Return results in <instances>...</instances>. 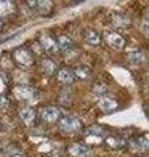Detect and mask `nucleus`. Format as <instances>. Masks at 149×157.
Here are the masks:
<instances>
[{
  "label": "nucleus",
  "instance_id": "obj_7",
  "mask_svg": "<svg viewBox=\"0 0 149 157\" xmlns=\"http://www.w3.org/2000/svg\"><path fill=\"white\" fill-rule=\"evenodd\" d=\"M105 41L114 50H122L126 46V39L118 32H107L105 34Z\"/></svg>",
  "mask_w": 149,
  "mask_h": 157
},
{
  "label": "nucleus",
  "instance_id": "obj_25",
  "mask_svg": "<svg viewBox=\"0 0 149 157\" xmlns=\"http://www.w3.org/2000/svg\"><path fill=\"white\" fill-rule=\"evenodd\" d=\"M37 2H38V0H25L26 6H28V7H30V8H36Z\"/></svg>",
  "mask_w": 149,
  "mask_h": 157
},
{
  "label": "nucleus",
  "instance_id": "obj_18",
  "mask_svg": "<svg viewBox=\"0 0 149 157\" xmlns=\"http://www.w3.org/2000/svg\"><path fill=\"white\" fill-rule=\"evenodd\" d=\"M127 60L130 62L131 64H141V63L145 60V55H144V52L140 50L130 51L127 54Z\"/></svg>",
  "mask_w": 149,
  "mask_h": 157
},
{
  "label": "nucleus",
  "instance_id": "obj_28",
  "mask_svg": "<svg viewBox=\"0 0 149 157\" xmlns=\"http://www.w3.org/2000/svg\"><path fill=\"white\" fill-rule=\"evenodd\" d=\"M74 2H77V3H78V2H82V0H74Z\"/></svg>",
  "mask_w": 149,
  "mask_h": 157
},
{
  "label": "nucleus",
  "instance_id": "obj_6",
  "mask_svg": "<svg viewBox=\"0 0 149 157\" xmlns=\"http://www.w3.org/2000/svg\"><path fill=\"white\" fill-rule=\"evenodd\" d=\"M97 105H98V107H99V109H101L103 113H107V114H109V113L117 111L118 107H119L117 98L113 97V96H109V94H105V96H101V97H99Z\"/></svg>",
  "mask_w": 149,
  "mask_h": 157
},
{
  "label": "nucleus",
  "instance_id": "obj_15",
  "mask_svg": "<svg viewBox=\"0 0 149 157\" xmlns=\"http://www.w3.org/2000/svg\"><path fill=\"white\" fill-rule=\"evenodd\" d=\"M16 11L13 0H0V17H8Z\"/></svg>",
  "mask_w": 149,
  "mask_h": 157
},
{
  "label": "nucleus",
  "instance_id": "obj_10",
  "mask_svg": "<svg viewBox=\"0 0 149 157\" xmlns=\"http://www.w3.org/2000/svg\"><path fill=\"white\" fill-rule=\"evenodd\" d=\"M103 139H105V132L98 126H92L85 131V140H89L92 143H101Z\"/></svg>",
  "mask_w": 149,
  "mask_h": 157
},
{
  "label": "nucleus",
  "instance_id": "obj_1",
  "mask_svg": "<svg viewBox=\"0 0 149 157\" xmlns=\"http://www.w3.org/2000/svg\"><path fill=\"white\" fill-rule=\"evenodd\" d=\"M12 94L20 102H33L38 98V90L34 86L18 84L12 88Z\"/></svg>",
  "mask_w": 149,
  "mask_h": 157
},
{
  "label": "nucleus",
  "instance_id": "obj_23",
  "mask_svg": "<svg viewBox=\"0 0 149 157\" xmlns=\"http://www.w3.org/2000/svg\"><path fill=\"white\" fill-rule=\"evenodd\" d=\"M9 106V101L7 100L6 97H2L0 96V109H7V107Z\"/></svg>",
  "mask_w": 149,
  "mask_h": 157
},
{
  "label": "nucleus",
  "instance_id": "obj_21",
  "mask_svg": "<svg viewBox=\"0 0 149 157\" xmlns=\"http://www.w3.org/2000/svg\"><path fill=\"white\" fill-rule=\"evenodd\" d=\"M127 22H128V20H127V17H124L123 14H114L113 16V25L124 28V25H126Z\"/></svg>",
  "mask_w": 149,
  "mask_h": 157
},
{
  "label": "nucleus",
  "instance_id": "obj_22",
  "mask_svg": "<svg viewBox=\"0 0 149 157\" xmlns=\"http://www.w3.org/2000/svg\"><path fill=\"white\" fill-rule=\"evenodd\" d=\"M106 90H107V88L105 84H102V82H97V84H94L93 85V93L94 94H97V96H105L106 94Z\"/></svg>",
  "mask_w": 149,
  "mask_h": 157
},
{
  "label": "nucleus",
  "instance_id": "obj_14",
  "mask_svg": "<svg viewBox=\"0 0 149 157\" xmlns=\"http://www.w3.org/2000/svg\"><path fill=\"white\" fill-rule=\"evenodd\" d=\"M72 72H73L74 78H78V80H89L92 77V70L85 64L76 66Z\"/></svg>",
  "mask_w": 149,
  "mask_h": 157
},
{
  "label": "nucleus",
  "instance_id": "obj_13",
  "mask_svg": "<svg viewBox=\"0 0 149 157\" xmlns=\"http://www.w3.org/2000/svg\"><path fill=\"white\" fill-rule=\"evenodd\" d=\"M68 153L72 157H88L90 155V151L85 144L73 143L68 147Z\"/></svg>",
  "mask_w": 149,
  "mask_h": 157
},
{
  "label": "nucleus",
  "instance_id": "obj_8",
  "mask_svg": "<svg viewBox=\"0 0 149 157\" xmlns=\"http://www.w3.org/2000/svg\"><path fill=\"white\" fill-rule=\"evenodd\" d=\"M39 45H41L42 50L47 54H55L59 51L56 39L52 36H50V34H42L39 37Z\"/></svg>",
  "mask_w": 149,
  "mask_h": 157
},
{
  "label": "nucleus",
  "instance_id": "obj_16",
  "mask_svg": "<svg viewBox=\"0 0 149 157\" xmlns=\"http://www.w3.org/2000/svg\"><path fill=\"white\" fill-rule=\"evenodd\" d=\"M56 43H58L59 51L67 52L69 50H72V47H73V41L68 36H59L56 39Z\"/></svg>",
  "mask_w": 149,
  "mask_h": 157
},
{
  "label": "nucleus",
  "instance_id": "obj_4",
  "mask_svg": "<svg viewBox=\"0 0 149 157\" xmlns=\"http://www.w3.org/2000/svg\"><path fill=\"white\" fill-rule=\"evenodd\" d=\"M127 145L133 153H147V151L149 149V137L147 134L136 135L127 141Z\"/></svg>",
  "mask_w": 149,
  "mask_h": 157
},
{
  "label": "nucleus",
  "instance_id": "obj_11",
  "mask_svg": "<svg viewBox=\"0 0 149 157\" xmlns=\"http://www.w3.org/2000/svg\"><path fill=\"white\" fill-rule=\"evenodd\" d=\"M18 117H20V119L22 121V123H25L26 126H30V124L34 123V121H36L37 114H36V110H34L33 107L24 106V107L20 109Z\"/></svg>",
  "mask_w": 149,
  "mask_h": 157
},
{
  "label": "nucleus",
  "instance_id": "obj_24",
  "mask_svg": "<svg viewBox=\"0 0 149 157\" xmlns=\"http://www.w3.org/2000/svg\"><path fill=\"white\" fill-rule=\"evenodd\" d=\"M141 30H143V33H144V36H148V18H147V16L144 17V20H143Z\"/></svg>",
  "mask_w": 149,
  "mask_h": 157
},
{
  "label": "nucleus",
  "instance_id": "obj_17",
  "mask_svg": "<svg viewBox=\"0 0 149 157\" xmlns=\"http://www.w3.org/2000/svg\"><path fill=\"white\" fill-rule=\"evenodd\" d=\"M84 38H85V42L90 46H97L101 43V36H99L98 32L93 30V29L86 30L85 34H84Z\"/></svg>",
  "mask_w": 149,
  "mask_h": 157
},
{
  "label": "nucleus",
  "instance_id": "obj_26",
  "mask_svg": "<svg viewBox=\"0 0 149 157\" xmlns=\"http://www.w3.org/2000/svg\"><path fill=\"white\" fill-rule=\"evenodd\" d=\"M137 157H148V155L147 153H141V155H139Z\"/></svg>",
  "mask_w": 149,
  "mask_h": 157
},
{
  "label": "nucleus",
  "instance_id": "obj_19",
  "mask_svg": "<svg viewBox=\"0 0 149 157\" xmlns=\"http://www.w3.org/2000/svg\"><path fill=\"white\" fill-rule=\"evenodd\" d=\"M36 9L41 14H48L52 9V0H38Z\"/></svg>",
  "mask_w": 149,
  "mask_h": 157
},
{
  "label": "nucleus",
  "instance_id": "obj_12",
  "mask_svg": "<svg viewBox=\"0 0 149 157\" xmlns=\"http://www.w3.org/2000/svg\"><path fill=\"white\" fill-rule=\"evenodd\" d=\"M56 78H58L59 82H62L64 85H69L74 81V76H73L72 70H69L67 67L56 70Z\"/></svg>",
  "mask_w": 149,
  "mask_h": 157
},
{
  "label": "nucleus",
  "instance_id": "obj_20",
  "mask_svg": "<svg viewBox=\"0 0 149 157\" xmlns=\"http://www.w3.org/2000/svg\"><path fill=\"white\" fill-rule=\"evenodd\" d=\"M42 68L47 75H52L56 72V64L51 59H42Z\"/></svg>",
  "mask_w": 149,
  "mask_h": 157
},
{
  "label": "nucleus",
  "instance_id": "obj_2",
  "mask_svg": "<svg viewBox=\"0 0 149 157\" xmlns=\"http://www.w3.org/2000/svg\"><path fill=\"white\" fill-rule=\"evenodd\" d=\"M12 56H13V60L16 62L20 67H24V68L32 67L34 63V55L32 54V51L24 46L14 48Z\"/></svg>",
  "mask_w": 149,
  "mask_h": 157
},
{
  "label": "nucleus",
  "instance_id": "obj_27",
  "mask_svg": "<svg viewBox=\"0 0 149 157\" xmlns=\"http://www.w3.org/2000/svg\"><path fill=\"white\" fill-rule=\"evenodd\" d=\"M2 26H3V22H2V20H0V30H2Z\"/></svg>",
  "mask_w": 149,
  "mask_h": 157
},
{
  "label": "nucleus",
  "instance_id": "obj_9",
  "mask_svg": "<svg viewBox=\"0 0 149 157\" xmlns=\"http://www.w3.org/2000/svg\"><path fill=\"white\" fill-rule=\"evenodd\" d=\"M103 141H105L107 148L111 151H120L127 147V140L119 135H107L105 136Z\"/></svg>",
  "mask_w": 149,
  "mask_h": 157
},
{
  "label": "nucleus",
  "instance_id": "obj_5",
  "mask_svg": "<svg viewBox=\"0 0 149 157\" xmlns=\"http://www.w3.org/2000/svg\"><path fill=\"white\" fill-rule=\"evenodd\" d=\"M60 117H62V111L56 106L48 105V106H44L41 110V119L44 123H55Z\"/></svg>",
  "mask_w": 149,
  "mask_h": 157
},
{
  "label": "nucleus",
  "instance_id": "obj_3",
  "mask_svg": "<svg viewBox=\"0 0 149 157\" xmlns=\"http://www.w3.org/2000/svg\"><path fill=\"white\" fill-rule=\"evenodd\" d=\"M58 127L63 132H76L81 130V121L73 115H62L58 119Z\"/></svg>",
  "mask_w": 149,
  "mask_h": 157
}]
</instances>
